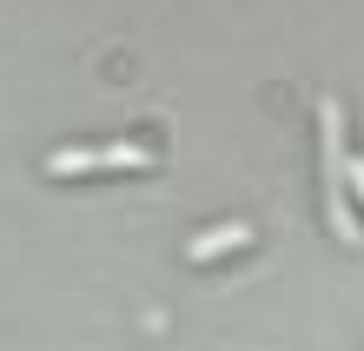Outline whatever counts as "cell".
I'll return each mask as SVG.
<instances>
[{
    "mask_svg": "<svg viewBox=\"0 0 364 351\" xmlns=\"http://www.w3.org/2000/svg\"><path fill=\"white\" fill-rule=\"evenodd\" d=\"M318 146H325V212H331V232L345 239V246H358L364 226H358V212L345 199V106L338 100L318 106Z\"/></svg>",
    "mask_w": 364,
    "mask_h": 351,
    "instance_id": "cell-1",
    "label": "cell"
},
{
    "mask_svg": "<svg viewBox=\"0 0 364 351\" xmlns=\"http://www.w3.org/2000/svg\"><path fill=\"white\" fill-rule=\"evenodd\" d=\"M239 246H252V226H245V219H232V226L199 232V239L186 246V258H192V266H205V258H225V252H239Z\"/></svg>",
    "mask_w": 364,
    "mask_h": 351,
    "instance_id": "cell-2",
    "label": "cell"
},
{
    "mask_svg": "<svg viewBox=\"0 0 364 351\" xmlns=\"http://www.w3.org/2000/svg\"><path fill=\"white\" fill-rule=\"evenodd\" d=\"M345 179L358 186V206H364V159H351V152H345Z\"/></svg>",
    "mask_w": 364,
    "mask_h": 351,
    "instance_id": "cell-3",
    "label": "cell"
}]
</instances>
